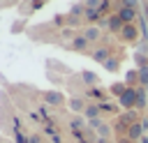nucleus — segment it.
<instances>
[{
	"instance_id": "1",
	"label": "nucleus",
	"mask_w": 148,
	"mask_h": 143,
	"mask_svg": "<svg viewBox=\"0 0 148 143\" xmlns=\"http://www.w3.org/2000/svg\"><path fill=\"white\" fill-rule=\"evenodd\" d=\"M139 9H141V5H139V2L127 0V2H120V5H118V12H116V14L123 18V23H125V25H130V23H134V21L139 18V14H141Z\"/></svg>"
},
{
	"instance_id": "2",
	"label": "nucleus",
	"mask_w": 148,
	"mask_h": 143,
	"mask_svg": "<svg viewBox=\"0 0 148 143\" xmlns=\"http://www.w3.org/2000/svg\"><path fill=\"white\" fill-rule=\"evenodd\" d=\"M104 25H106V28H109V32H113V35H120V32H123V28H125V23H123V18H120L118 14L106 16Z\"/></svg>"
},
{
	"instance_id": "3",
	"label": "nucleus",
	"mask_w": 148,
	"mask_h": 143,
	"mask_svg": "<svg viewBox=\"0 0 148 143\" xmlns=\"http://www.w3.org/2000/svg\"><path fill=\"white\" fill-rule=\"evenodd\" d=\"M120 39H123V42H127V44H134V42L139 39V28H136V23L125 25V28H123V32H120Z\"/></svg>"
},
{
	"instance_id": "4",
	"label": "nucleus",
	"mask_w": 148,
	"mask_h": 143,
	"mask_svg": "<svg viewBox=\"0 0 148 143\" xmlns=\"http://www.w3.org/2000/svg\"><path fill=\"white\" fill-rule=\"evenodd\" d=\"M67 106H69V111H72V113H76V115H83V113H86V106H88V101H86L83 97H69Z\"/></svg>"
},
{
	"instance_id": "5",
	"label": "nucleus",
	"mask_w": 148,
	"mask_h": 143,
	"mask_svg": "<svg viewBox=\"0 0 148 143\" xmlns=\"http://www.w3.org/2000/svg\"><path fill=\"white\" fill-rule=\"evenodd\" d=\"M44 101L49 106H60V104H65V95L58 92V90H46L44 92Z\"/></svg>"
},
{
	"instance_id": "6",
	"label": "nucleus",
	"mask_w": 148,
	"mask_h": 143,
	"mask_svg": "<svg viewBox=\"0 0 148 143\" xmlns=\"http://www.w3.org/2000/svg\"><path fill=\"white\" fill-rule=\"evenodd\" d=\"M88 46H90V42H88L83 35H76V37L69 42V51H76V53H86Z\"/></svg>"
},
{
	"instance_id": "7",
	"label": "nucleus",
	"mask_w": 148,
	"mask_h": 143,
	"mask_svg": "<svg viewBox=\"0 0 148 143\" xmlns=\"http://www.w3.org/2000/svg\"><path fill=\"white\" fill-rule=\"evenodd\" d=\"M90 58H92L95 62H102V65H104V62L111 58V46H97V48L90 53Z\"/></svg>"
},
{
	"instance_id": "8",
	"label": "nucleus",
	"mask_w": 148,
	"mask_h": 143,
	"mask_svg": "<svg viewBox=\"0 0 148 143\" xmlns=\"http://www.w3.org/2000/svg\"><path fill=\"white\" fill-rule=\"evenodd\" d=\"M118 122H120L125 129H130L134 122H139V115H136V111H123V113L118 115Z\"/></svg>"
},
{
	"instance_id": "9",
	"label": "nucleus",
	"mask_w": 148,
	"mask_h": 143,
	"mask_svg": "<svg viewBox=\"0 0 148 143\" xmlns=\"http://www.w3.org/2000/svg\"><path fill=\"white\" fill-rule=\"evenodd\" d=\"M99 113H102V106L97 104V101H88V106H86V113H83V118L90 122V120H97L99 118Z\"/></svg>"
},
{
	"instance_id": "10",
	"label": "nucleus",
	"mask_w": 148,
	"mask_h": 143,
	"mask_svg": "<svg viewBox=\"0 0 148 143\" xmlns=\"http://www.w3.org/2000/svg\"><path fill=\"white\" fill-rule=\"evenodd\" d=\"M127 138H130L132 143H136V141H141V138H143V127H141V120H139V122H134V125L127 129Z\"/></svg>"
},
{
	"instance_id": "11",
	"label": "nucleus",
	"mask_w": 148,
	"mask_h": 143,
	"mask_svg": "<svg viewBox=\"0 0 148 143\" xmlns=\"http://www.w3.org/2000/svg\"><path fill=\"white\" fill-rule=\"evenodd\" d=\"M81 35H83L88 42H97V39L102 37V30H99L97 25H86V28L81 30Z\"/></svg>"
},
{
	"instance_id": "12",
	"label": "nucleus",
	"mask_w": 148,
	"mask_h": 143,
	"mask_svg": "<svg viewBox=\"0 0 148 143\" xmlns=\"http://www.w3.org/2000/svg\"><path fill=\"white\" fill-rule=\"evenodd\" d=\"M81 81H83V85H88V88H97L99 85V76L95 74V72H81Z\"/></svg>"
},
{
	"instance_id": "13",
	"label": "nucleus",
	"mask_w": 148,
	"mask_h": 143,
	"mask_svg": "<svg viewBox=\"0 0 148 143\" xmlns=\"http://www.w3.org/2000/svg\"><path fill=\"white\" fill-rule=\"evenodd\" d=\"M148 106V97H146V88H136V111H143Z\"/></svg>"
},
{
	"instance_id": "14",
	"label": "nucleus",
	"mask_w": 148,
	"mask_h": 143,
	"mask_svg": "<svg viewBox=\"0 0 148 143\" xmlns=\"http://www.w3.org/2000/svg\"><path fill=\"white\" fill-rule=\"evenodd\" d=\"M125 83H127V88H136L139 85V69H130L125 74Z\"/></svg>"
},
{
	"instance_id": "15",
	"label": "nucleus",
	"mask_w": 148,
	"mask_h": 143,
	"mask_svg": "<svg viewBox=\"0 0 148 143\" xmlns=\"http://www.w3.org/2000/svg\"><path fill=\"white\" fill-rule=\"evenodd\" d=\"M86 9H88L86 2H74V5L69 7V14H72V16H86Z\"/></svg>"
},
{
	"instance_id": "16",
	"label": "nucleus",
	"mask_w": 148,
	"mask_h": 143,
	"mask_svg": "<svg viewBox=\"0 0 148 143\" xmlns=\"http://www.w3.org/2000/svg\"><path fill=\"white\" fill-rule=\"evenodd\" d=\"M125 90H127V83H111V88H109V92H111V95H116L118 99L125 95Z\"/></svg>"
},
{
	"instance_id": "17",
	"label": "nucleus",
	"mask_w": 148,
	"mask_h": 143,
	"mask_svg": "<svg viewBox=\"0 0 148 143\" xmlns=\"http://www.w3.org/2000/svg\"><path fill=\"white\" fill-rule=\"evenodd\" d=\"M104 69H106V72H118V69H120V58H109V60L104 62Z\"/></svg>"
},
{
	"instance_id": "18",
	"label": "nucleus",
	"mask_w": 148,
	"mask_h": 143,
	"mask_svg": "<svg viewBox=\"0 0 148 143\" xmlns=\"http://www.w3.org/2000/svg\"><path fill=\"white\" fill-rule=\"evenodd\" d=\"M97 138H106V141H109V138H111V125L104 122V125L97 129Z\"/></svg>"
},
{
	"instance_id": "19",
	"label": "nucleus",
	"mask_w": 148,
	"mask_h": 143,
	"mask_svg": "<svg viewBox=\"0 0 148 143\" xmlns=\"http://www.w3.org/2000/svg\"><path fill=\"white\" fill-rule=\"evenodd\" d=\"M139 85H143L148 90V67H141L139 69Z\"/></svg>"
},
{
	"instance_id": "20",
	"label": "nucleus",
	"mask_w": 148,
	"mask_h": 143,
	"mask_svg": "<svg viewBox=\"0 0 148 143\" xmlns=\"http://www.w3.org/2000/svg\"><path fill=\"white\" fill-rule=\"evenodd\" d=\"M99 106H102V111H109V113H118V104H111V101H99Z\"/></svg>"
},
{
	"instance_id": "21",
	"label": "nucleus",
	"mask_w": 148,
	"mask_h": 143,
	"mask_svg": "<svg viewBox=\"0 0 148 143\" xmlns=\"http://www.w3.org/2000/svg\"><path fill=\"white\" fill-rule=\"evenodd\" d=\"M134 60H136L139 69H141V67H148V58H146V55H143L141 51H136V53H134Z\"/></svg>"
},
{
	"instance_id": "22",
	"label": "nucleus",
	"mask_w": 148,
	"mask_h": 143,
	"mask_svg": "<svg viewBox=\"0 0 148 143\" xmlns=\"http://www.w3.org/2000/svg\"><path fill=\"white\" fill-rule=\"evenodd\" d=\"M88 95H90V97H95V99H104V92H102L99 88H90V90H88Z\"/></svg>"
},
{
	"instance_id": "23",
	"label": "nucleus",
	"mask_w": 148,
	"mask_h": 143,
	"mask_svg": "<svg viewBox=\"0 0 148 143\" xmlns=\"http://www.w3.org/2000/svg\"><path fill=\"white\" fill-rule=\"evenodd\" d=\"M28 143H44V141H42L39 136H30V138H28Z\"/></svg>"
},
{
	"instance_id": "24",
	"label": "nucleus",
	"mask_w": 148,
	"mask_h": 143,
	"mask_svg": "<svg viewBox=\"0 0 148 143\" xmlns=\"http://www.w3.org/2000/svg\"><path fill=\"white\" fill-rule=\"evenodd\" d=\"M141 127H143V134H146V131H148V120H146V118H141Z\"/></svg>"
},
{
	"instance_id": "25",
	"label": "nucleus",
	"mask_w": 148,
	"mask_h": 143,
	"mask_svg": "<svg viewBox=\"0 0 148 143\" xmlns=\"http://www.w3.org/2000/svg\"><path fill=\"white\" fill-rule=\"evenodd\" d=\"M95 143H109V141H106V138H97Z\"/></svg>"
},
{
	"instance_id": "26",
	"label": "nucleus",
	"mask_w": 148,
	"mask_h": 143,
	"mask_svg": "<svg viewBox=\"0 0 148 143\" xmlns=\"http://www.w3.org/2000/svg\"><path fill=\"white\" fill-rule=\"evenodd\" d=\"M44 143H53V141H44Z\"/></svg>"
},
{
	"instance_id": "27",
	"label": "nucleus",
	"mask_w": 148,
	"mask_h": 143,
	"mask_svg": "<svg viewBox=\"0 0 148 143\" xmlns=\"http://www.w3.org/2000/svg\"><path fill=\"white\" fill-rule=\"evenodd\" d=\"M111 143H118V141H111Z\"/></svg>"
}]
</instances>
